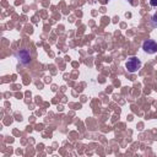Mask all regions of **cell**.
<instances>
[{
  "mask_svg": "<svg viewBox=\"0 0 157 157\" xmlns=\"http://www.w3.org/2000/svg\"><path fill=\"white\" fill-rule=\"evenodd\" d=\"M125 66H126V69H128L129 72H135V71H137V70L140 69L141 63H140V60H139L136 56H132V58H130V59L126 61Z\"/></svg>",
  "mask_w": 157,
  "mask_h": 157,
  "instance_id": "6da1fadb",
  "label": "cell"
},
{
  "mask_svg": "<svg viewBox=\"0 0 157 157\" xmlns=\"http://www.w3.org/2000/svg\"><path fill=\"white\" fill-rule=\"evenodd\" d=\"M142 49L148 54H155V53H157V43L152 39H147L144 42Z\"/></svg>",
  "mask_w": 157,
  "mask_h": 157,
  "instance_id": "7a4b0ae2",
  "label": "cell"
},
{
  "mask_svg": "<svg viewBox=\"0 0 157 157\" xmlns=\"http://www.w3.org/2000/svg\"><path fill=\"white\" fill-rule=\"evenodd\" d=\"M17 56L20 58V61L23 63V64H27V63H29V60H31V55H29V53H28L26 49L20 50V52L17 53Z\"/></svg>",
  "mask_w": 157,
  "mask_h": 157,
  "instance_id": "3957f363",
  "label": "cell"
},
{
  "mask_svg": "<svg viewBox=\"0 0 157 157\" xmlns=\"http://www.w3.org/2000/svg\"><path fill=\"white\" fill-rule=\"evenodd\" d=\"M150 5L151 6H157V0H150Z\"/></svg>",
  "mask_w": 157,
  "mask_h": 157,
  "instance_id": "277c9868",
  "label": "cell"
},
{
  "mask_svg": "<svg viewBox=\"0 0 157 157\" xmlns=\"http://www.w3.org/2000/svg\"><path fill=\"white\" fill-rule=\"evenodd\" d=\"M152 22H153V23L157 26V15H155V16L152 17Z\"/></svg>",
  "mask_w": 157,
  "mask_h": 157,
  "instance_id": "5b68a950",
  "label": "cell"
},
{
  "mask_svg": "<svg viewBox=\"0 0 157 157\" xmlns=\"http://www.w3.org/2000/svg\"><path fill=\"white\" fill-rule=\"evenodd\" d=\"M128 1H131V0H128Z\"/></svg>",
  "mask_w": 157,
  "mask_h": 157,
  "instance_id": "8992f818",
  "label": "cell"
}]
</instances>
